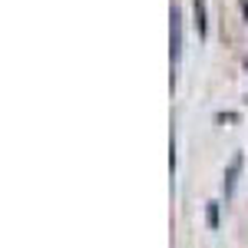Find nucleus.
<instances>
[{
	"label": "nucleus",
	"mask_w": 248,
	"mask_h": 248,
	"mask_svg": "<svg viewBox=\"0 0 248 248\" xmlns=\"http://www.w3.org/2000/svg\"><path fill=\"white\" fill-rule=\"evenodd\" d=\"M179 57H182V17L172 7V63H179Z\"/></svg>",
	"instance_id": "nucleus-1"
},
{
	"label": "nucleus",
	"mask_w": 248,
	"mask_h": 248,
	"mask_svg": "<svg viewBox=\"0 0 248 248\" xmlns=\"http://www.w3.org/2000/svg\"><path fill=\"white\" fill-rule=\"evenodd\" d=\"M192 14H195V30H199V37L205 40V3H202V0H195Z\"/></svg>",
	"instance_id": "nucleus-2"
},
{
	"label": "nucleus",
	"mask_w": 248,
	"mask_h": 248,
	"mask_svg": "<svg viewBox=\"0 0 248 248\" xmlns=\"http://www.w3.org/2000/svg\"><path fill=\"white\" fill-rule=\"evenodd\" d=\"M238 169H242V162L235 159V162L229 166V179H225V192H232V189H235V175H238Z\"/></svg>",
	"instance_id": "nucleus-3"
},
{
	"label": "nucleus",
	"mask_w": 248,
	"mask_h": 248,
	"mask_svg": "<svg viewBox=\"0 0 248 248\" xmlns=\"http://www.w3.org/2000/svg\"><path fill=\"white\" fill-rule=\"evenodd\" d=\"M209 225L212 229L218 225V205H209Z\"/></svg>",
	"instance_id": "nucleus-4"
},
{
	"label": "nucleus",
	"mask_w": 248,
	"mask_h": 248,
	"mask_svg": "<svg viewBox=\"0 0 248 248\" xmlns=\"http://www.w3.org/2000/svg\"><path fill=\"white\" fill-rule=\"evenodd\" d=\"M242 14H245V20H248V0H242Z\"/></svg>",
	"instance_id": "nucleus-5"
},
{
	"label": "nucleus",
	"mask_w": 248,
	"mask_h": 248,
	"mask_svg": "<svg viewBox=\"0 0 248 248\" xmlns=\"http://www.w3.org/2000/svg\"><path fill=\"white\" fill-rule=\"evenodd\" d=\"M245 70H248V66H245Z\"/></svg>",
	"instance_id": "nucleus-6"
}]
</instances>
